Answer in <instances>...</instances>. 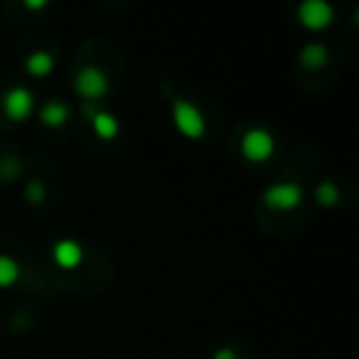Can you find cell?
Instances as JSON below:
<instances>
[{"label":"cell","instance_id":"6da1fadb","mask_svg":"<svg viewBox=\"0 0 359 359\" xmlns=\"http://www.w3.org/2000/svg\"><path fill=\"white\" fill-rule=\"evenodd\" d=\"M175 123L192 140L205 133V121H202L200 111L192 104H187V101H175Z\"/></svg>","mask_w":359,"mask_h":359},{"label":"cell","instance_id":"7a4b0ae2","mask_svg":"<svg viewBox=\"0 0 359 359\" xmlns=\"http://www.w3.org/2000/svg\"><path fill=\"white\" fill-rule=\"evenodd\" d=\"M241 150H244V155L249 160L261 163V160H266L271 153H273V138H271V133H266V130L254 128L244 135V140H241Z\"/></svg>","mask_w":359,"mask_h":359},{"label":"cell","instance_id":"3957f363","mask_svg":"<svg viewBox=\"0 0 359 359\" xmlns=\"http://www.w3.org/2000/svg\"><path fill=\"white\" fill-rule=\"evenodd\" d=\"M300 22L310 30H323L332 22V8L325 3V0H308L303 3L298 11Z\"/></svg>","mask_w":359,"mask_h":359},{"label":"cell","instance_id":"277c9868","mask_svg":"<svg viewBox=\"0 0 359 359\" xmlns=\"http://www.w3.org/2000/svg\"><path fill=\"white\" fill-rule=\"evenodd\" d=\"M264 200L271 210H293L300 202V187L288 185V182L285 185H273L266 190Z\"/></svg>","mask_w":359,"mask_h":359},{"label":"cell","instance_id":"5b68a950","mask_svg":"<svg viewBox=\"0 0 359 359\" xmlns=\"http://www.w3.org/2000/svg\"><path fill=\"white\" fill-rule=\"evenodd\" d=\"M106 89H109V81H106V76L101 74L99 69H94V67L84 69L79 74V79H76V91H79L81 96H86V99H99V96L106 94Z\"/></svg>","mask_w":359,"mask_h":359},{"label":"cell","instance_id":"8992f818","mask_svg":"<svg viewBox=\"0 0 359 359\" xmlns=\"http://www.w3.org/2000/svg\"><path fill=\"white\" fill-rule=\"evenodd\" d=\"M3 109L11 116L13 121H25L32 111V94L25 89H13L6 94V101H3Z\"/></svg>","mask_w":359,"mask_h":359},{"label":"cell","instance_id":"52a82bcc","mask_svg":"<svg viewBox=\"0 0 359 359\" xmlns=\"http://www.w3.org/2000/svg\"><path fill=\"white\" fill-rule=\"evenodd\" d=\"M55 259H57V264L65 266V269H74L81 261V249L74 241H60V244L55 246Z\"/></svg>","mask_w":359,"mask_h":359},{"label":"cell","instance_id":"ba28073f","mask_svg":"<svg viewBox=\"0 0 359 359\" xmlns=\"http://www.w3.org/2000/svg\"><path fill=\"white\" fill-rule=\"evenodd\" d=\"M327 60V50L320 45H308L303 52H300V65L308 67V69H318V67L325 65Z\"/></svg>","mask_w":359,"mask_h":359},{"label":"cell","instance_id":"9c48e42d","mask_svg":"<svg viewBox=\"0 0 359 359\" xmlns=\"http://www.w3.org/2000/svg\"><path fill=\"white\" fill-rule=\"evenodd\" d=\"M52 65H55V62H52V57L47 55V52H37V55H32L30 60H27V72L35 76H45L52 72Z\"/></svg>","mask_w":359,"mask_h":359},{"label":"cell","instance_id":"30bf717a","mask_svg":"<svg viewBox=\"0 0 359 359\" xmlns=\"http://www.w3.org/2000/svg\"><path fill=\"white\" fill-rule=\"evenodd\" d=\"M94 128L96 133L101 135V138H114L116 133H118V123H116V118L111 114H96L94 118Z\"/></svg>","mask_w":359,"mask_h":359},{"label":"cell","instance_id":"8fae6325","mask_svg":"<svg viewBox=\"0 0 359 359\" xmlns=\"http://www.w3.org/2000/svg\"><path fill=\"white\" fill-rule=\"evenodd\" d=\"M18 264L8 256H0V285H13L18 280Z\"/></svg>","mask_w":359,"mask_h":359},{"label":"cell","instance_id":"7c38bea8","mask_svg":"<svg viewBox=\"0 0 359 359\" xmlns=\"http://www.w3.org/2000/svg\"><path fill=\"white\" fill-rule=\"evenodd\" d=\"M42 121H45L47 126H60L67 121V106L62 104H50L45 106V111H42Z\"/></svg>","mask_w":359,"mask_h":359},{"label":"cell","instance_id":"4fadbf2b","mask_svg":"<svg viewBox=\"0 0 359 359\" xmlns=\"http://www.w3.org/2000/svg\"><path fill=\"white\" fill-rule=\"evenodd\" d=\"M334 197H337V192H334L332 185H320L318 187V202H323V205H332Z\"/></svg>","mask_w":359,"mask_h":359},{"label":"cell","instance_id":"5bb4252c","mask_svg":"<svg viewBox=\"0 0 359 359\" xmlns=\"http://www.w3.org/2000/svg\"><path fill=\"white\" fill-rule=\"evenodd\" d=\"M27 197H30V202H40L42 197H45V187L37 185V182H32V185L27 187Z\"/></svg>","mask_w":359,"mask_h":359},{"label":"cell","instance_id":"9a60e30c","mask_svg":"<svg viewBox=\"0 0 359 359\" xmlns=\"http://www.w3.org/2000/svg\"><path fill=\"white\" fill-rule=\"evenodd\" d=\"M215 359H236V357H234V352H231V349H219Z\"/></svg>","mask_w":359,"mask_h":359}]
</instances>
